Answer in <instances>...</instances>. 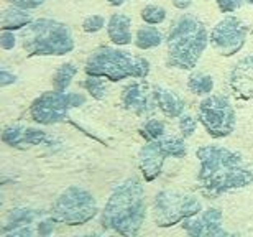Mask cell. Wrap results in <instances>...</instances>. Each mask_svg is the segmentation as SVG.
I'll list each match as a JSON object with an SVG mask.
<instances>
[{
  "label": "cell",
  "mask_w": 253,
  "mask_h": 237,
  "mask_svg": "<svg viewBox=\"0 0 253 237\" xmlns=\"http://www.w3.org/2000/svg\"><path fill=\"white\" fill-rule=\"evenodd\" d=\"M161 145H163L165 152L168 153V157L173 158H183L188 153V147H186L184 140L179 137H161L160 139Z\"/></svg>",
  "instance_id": "obj_22"
},
{
  "label": "cell",
  "mask_w": 253,
  "mask_h": 237,
  "mask_svg": "<svg viewBox=\"0 0 253 237\" xmlns=\"http://www.w3.org/2000/svg\"><path fill=\"white\" fill-rule=\"evenodd\" d=\"M109 40L117 47H126L131 43V18L125 13H112L107 22Z\"/></svg>",
  "instance_id": "obj_16"
},
{
  "label": "cell",
  "mask_w": 253,
  "mask_h": 237,
  "mask_svg": "<svg viewBox=\"0 0 253 237\" xmlns=\"http://www.w3.org/2000/svg\"><path fill=\"white\" fill-rule=\"evenodd\" d=\"M48 140V134L42 129H25V137H23V145H42Z\"/></svg>",
  "instance_id": "obj_27"
},
{
  "label": "cell",
  "mask_w": 253,
  "mask_h": 237,
  "mask_svg": "<svg viewBox=\"0 0 253 237\" xmlns=\"http://www.w3.org/2000/svg\"><path fill=\"white\" fill-rule=\"evenodd\" d=\"M183 229L189 236H230V233L222 228V213L215 208H209L202 213L183 221Z\"/></svg>",
  "instance_id": "obj_12"
},
{
  "label": "cell",
  "mask_w": 253,
  "mask_h": 237,
  "mask_svg": "<svg viewBox=\"0 0 253 237\" xmlns=\"http://www.w3.org/2000/svg\"><path fill=\"white\" fill-rule=\"evenodd\" d=\"M43 213L37 209H28V208H18L13 209L12 213L8 214L7 221H5L3 228H2V234H8L10 231L18 228V226H25V224H33L37 219H42Z\"/></svg>",
  "instance_id": "obj_18"
},
{
  "label": "cell",
  "mask_w": 253,
  "mask_h": 237,
  "mask_svg": "<svg viewBox=\"0 0 253 237\" xmlns=\"http://www.w3.org/2000/svg\"><path fill=\"white\" fill-rule=\"evenodd\" d=\"M209 33L206 25L191 13H183L174 20L166 38L169 68L191 71L197 66L202 53L209 45Z\"/></svg>",
  "instance_id": "obj_3"
},
{
  "label": "cell",
  "mask_w": 253,
  "mask_h": 237,
  "mask_svg": "<svg viewBox=\"0 0 253 237\" xmlns=\"http://www.w3.org/2000/svg\"><path fill=\"white\" fill-rule=\"evenodd\" d=\"M35 234H38V233L33 229V226L32 224H25V226H18V228L12 229L8 234H5V236H7V237H32Z\"/></svg>",
  "instance_id": "obj_32"
},
{
  "label": "cell",
  "mask_w": 253,
  "mask_h": 237,
  "mask_svg": "<svg viewBox=\"0 0 253 237\" xmlns=\"http://www.w3.org/2000/svg\"><path fill=\"white\" fill-rule=\"evenodd\" d=\"M23 137H25V127H22V125H10L2 134L3 143L10 145V147H22Z\"/></svg>",
  "instance_id": "obj_26"
},
{
  "label": "cell",
  "mask_w": 253,
  "mask_h": 237,
  "mask_svg": "<svg viewBox=\"0 0 253 237\" xmlns=\"http://www.w3.org/2000/svg\"><path fill=\"white\" fill-rule=\"evenodd\" d=\"M199 122L214 139H224L235 129V110L225 95H209L199 104Z\"/></svg>",
  "instance_id": "obj_9"
},
{
  "label": "cell",
  "mask_w": 253,
  "mask_h": 237,
  "mask_svg": "<svg viewBox=\"0 0 253 237\" xmlns=\"http://www.w3.org/2000/svg\"><path fill=\"white\" fill-rule=\"evenodd\" d=\"M15 81H17V74L10 73L5 68H2V71H0V86H2V88H7V86L13 84Z\"/></svg>",
  "instance_id": "obj_35"
},
{
  "label": "cell",
  "mask_w": 253,
  "mask_h": 237,
  "mask_svg": "<svg viewBox=\"0 0 253 237\" xmlns=\"http://www.w3.org/2000/svg\"><path fill=\"white\" fill-rule=\"evenodd\" d=\"M222 13H234L244 3H253V0H215Z\"/></svg>",
  "instance_id": "obj_30"
},
{
  "label": "cell",
  "mask_w": 253,
  "mask_h": 237,
  "mask_svg": "<svg viewBox=\"0 0 253 237\" xmlns=\"http://www.w3.org/2000/svg\"><path fill=\"white\" fill-rule=\"evenodd\" d=\"M54 224H56V221H54L51 216H49V218H46V219H40L38 221V226H37L38 236H49V234H53Z\"/></svg>",
  "instance_id": "obj_31"
},
{
  "label": "cell",
  "mask_w": 253,
  "mask_h": 237,
  "mask_svg": "<svg viewBox=\"0 0 253 237\" xmlns=\"http://www.w3.org/2000/svg\"><path fill=\"white\" fill-rule=\"evenodd\" d=\"M84 69L87 76H99L119 83L126 78L145 79L150 74V61L143 56H135L126 49L100 47L90 53Z\"/></svg>",
  "instance_id": "obj_4"
},
{
  "label": "cell",
  "mask_w": 253,
  "mask_h": 237,
  "mask_svg": "<svg viewBox=\"0 0 253 237\" xmlns=\"http://www.w3.org/2000/svg\"><path fill=\"white\" fill-rule=\"evenodd\" d=\"M153 91H155L156 104H158L160 110L166 115V117L176 119V117H181V115H183L184 100L181 99L174 91L163 88V86H156V88H153Z\"/></svg>",
  "instance_id": "obj_15"
},
{
  "label": "cell",
  "mask_w": 253,
  "mask_h": 237,
  "mask_svg": "<svg viewBox=\"0 0 253 237\" xmlns=\"http://www.w3.org/2000/svg\"><path fill=\"white\" fill-rule=\"evenodd\" d=\"M166 10L161 7V5H146V7L141 10V20L148 25H160L166 20Z\"/></svg>",
  "instance_id": "obj_24"
},
{
  "label": "cell",
  "mask_w": 253,
  "mask_h": 237,
  "mask_svg": "<svg viewBox=\"0 0 253 237\" xmlns=\"http://www.w3.org/2000/svg\"><path fill=\"white\" fill-rule=\"evenodd\" d=\"M17 45V37L13 35V32H8V30H2V35H0V47L2 49H12Z\"/></svg>",
  "instance_id": "obj_33"
},
{
  "label": "cell",
  "mask_w": 253,
  "mask_h": 237,
  "mask_svg": "<svg viewBox=\"0 0 253 237\" xmlns=\"http://www.w3.org/2000/svg\"><path fill=\"white\" fill-rule=\"evenodd\" d=\"M202 211L201 201L196 196L183 194L178 191H160L155 196L153 203V219L160 228H171L184 219L192 218Z\"/></svg>",
  "instance_id": "obj_7"
},
{
  "label": "cell",
  "mask_w": 253,
  "mask_h": 237,
  "mask_svg": "<svg viewBox=\"0 0 253 237\" xmlns=\"http://www.w3.org/2000/svg\"><path fill=\"white\" fill-rule=\"evenodd\" d=\"M249 28L240 18L234 15H227L212 28L209 35L211 45L222 56H234L244 48L247 42Z\"/></svg>",
  "instance_id": "obj_10"
},
{
  "label": "cell",
  "mask_w": 253,
  "mask_h": 237,
  "mask_svg": "<svg viewBox=\"0 0 253 237\" xmlns=\"http://www.w3.org/2000/svg\"><path fill=\"white\" fill-rule=\"evenodd\" d=\"M173 5L179 10H188L192 5V0H173Z\"/></svg>",
  "instance_id": "obj_36"
},
{
  "label": "cell",
  "mask_w": 253,
  "mask_h": 237,
  "mask_svg": "<svg viewBox=\"0 0 253 237\" xmlns=\"http://www.w3.org/2000/svg\"><path fill=\"white\" fill-rule=\"evenodd\" d=\"M163 42H165L163 33H161L156 27H153V25H148V23H146L145 27L136 30V35H135V40H133L135 47L138 49L156 48V47H160Z\"/></svg>",
  "instance_id": "obj_19"
},
{
  "label": "cell",
  "mask_w": 253,
  "mask_h": 237,
  "mask_svg": "<svg viewBox=\"0 0 253 237\" xmlns=\"http://www.w3.org/2000/svg\"><path fill=\"white\" fill-rule=\"evenodd\" d=\"M33 22V17L30 10L12 5L2 13V22H0V28L8 30V32H17V30H23Z\"/></svg>",
  "instance_id": "obj_17"
},
{
  "label": "cell",
  "mask_w": 253,
  "mask_h": 237,
  "mask_svg": "<svg viewBox=\"0 0 253 237\" xmlns=\"http://www.w3.org/2000/svg\"><path fill=\"white\" fill-rule=\"evenodd\" d=\"M197 129V120L192 117L189 114H183L179 117V130H181V135L183 139H189L194 135Z\"/></svg>",
  "instance_id": "obj_29"
},
{
  "label": "cell",
  "mask_w": 253,
  "mask_h": 237,
  "mask_svg": "<svg viewBox=\"0 0 253 237\" xmlns=\"http://www.w3.org/2000/svg\"><path fill=\"white\" fill-rule=\"evenodd\" d=\"M166 157H168V153L165 152L160 139L151 140L145 147H141L138 153V165L146 181H153L155 178H158L161 170H163Z\"/></svg>",
  "instance_id": "obj_13"
},
{
  "label": "cell",
  "mask_w": 253,
  "mask_h": 237,
  "mask_svg": "<svg viewBox=\"0 0 253 237\" xmlns=\"http://www.w3.org/2000/svg\"><path fill=\"white\" fill-rule=\"evenodd\" d=\"M107 2L112 5V7H120V5L125 3V0H107Z\"/></svg>",
  "instance_id": "obj_37"
},
{
  "label": "cell",
  "mask_w": 253,
  "mask_h": 237,
  "mask_svg": "<svg viewBox=\"0 0 253 237\" xmlns=\"http://www.w3.org/2000/svg\"><path fill=\"white\" fill-rule=\"evenodd\" d=\"M22 47L27 56H63L73 51L76 43L66 23L38 18L22 30Z\"/></svg>",
  "instance_id": "obj_5"
},
{
  "label": "cell",
  "mask_w": 253,
  "mask_h": 237,
  "mask_svg": "<svg viewBox=\"0 0 253 237\" xmlns=\"http://www.w3.org/2000/svg\"><path fill=\"white\" fill-rule=\"evenodd\" d=\"M10 2H12V5H17V7L33 10V8H38L40 5H43L46 0H10Z\"/></svg>",
  "instance_id": "obj_34"
},
{
  "label": "cell",
  "mask_w": 253,
  "mask_h": 237,
  "mask_svg": "<svg viewBox=\"0 0 253 237\" xmlns=\"http://www.w3.org/2000/svg\"><path fill=\"white\" fill-rule=\"evenodd\" d=\"M122 105L140 117H148L158 107L153 88L143 79H136L122 91Z\"/></svg>",
  "instance_id": "obj_11"
},
{
  "label": "cell",
  "mask_w": 253,
  "mask_h": 237,
  "mask_svg": "<svg viewBox=\"0 0 253 237\" xmlns=\"http://www.w3.org/2000/svg\"><path fill=\"white\" fill-rule=\"evenodd\" d=\"M104 27H105V18L102 15H97V13L89 15V17H85L83 22V30L85 33H97Z\"/></svg>",
  "instance_id": "obj_28"
},
{
  "label": "cell",
  "mask_w": 253,
  "mask_h": 237,
  "mask_svg": "<svg viewBox=\"0 0 253 237\" xmlns=\"http://www.w3.org/2000/svg\"><path fill=\"white\" fill-rule=\"evenodd\" d=\"M188 88L191 93H194L197 95L211 94L212 89H214V79L209 74L204 73H192L188 81Z\"/></svg>",
  "instance_id": "obj_21"
},
{
  "label": "cell",
  "mask_w": 253,
  "mask_h": 237,
  "mask_svg": "<svg viewBox=\"0 0 253 237\" xmlns=\"http://www.w3.org/2000/svg\"><path fill=\"white\" fill-rule=\"evenodd\" d=\"M201 168L197 181L202 193L209 198H217L222 193L245 188L253 183V171L245 166L242 155L219 145H204L197 148Z\"/></svg>",
  "instance_id": "obj_1"
},
{
  "label": "cell",
  "mask_w": 253,
  "mask_h": 237,
  "mask_svg": "<svg viewBox=\"0 0 253 237\" xmlns=\"http://www.w3.org/2000/svg\"><path fill=\"white\" fill-rule=\"evenodd\" d=\"M99 213V206L90 191L69 186L54 201L49 216L66 226H83L92 221Z\"/></svg>",
  "instance_id": "obj_6"
},
{
  "label": "cell",
  "mask_w": 253,
  "mask_h": 237,
  "mask_svg": "<svg viewBox=\"0 0 253 237\" xmlns=\"http://www.w3.org/2000/svg\"><path fill=\"white\" fill-rule=\"evenodd\" d=\"M146 218L145 188L140 180L126 178L115 186L100 214V226L126 237L136 236Z\"/></svg>",
  "instance_id": "obj_2"
},
{
  "label": "cell",
  "mask_w": 253,
  "mask_h": 237,
  "mask_svg": "<svg viewBox=\"0 0 253 237\" xmlns=\"http://www.w3.org/2000/svg\"><path fill=\"white\" fill-rule=\"evenodd\" d=\"M230 88L239 99H253V56L242 58L230 73Z\"/></svg>",
  "instance_id": "obj_14"
},
{
  "label": "cell",
  "mask_w": 253,
  "mask_h": 237,
  "mask_svg": "<svg viewBox=\"0 0 253 237\" xmlns=\"http://www.w3.org/2000/svg\"><path fill=\"white\" fill-rule=\"evenodd\" d=\"M83 88L97 100L104 99L105 94H107L105 81H104V78H99V76H87V79L83 83Z\"/></svg>",
  "instance_id": "obj_25"
},
{
  "label": "cell",
  "mask_w": 253,
  "mask_h": 237,
  "mask_svg": "<svg viewBox=\"0 0 253 237\" xmlns=\"http://www.w3.org/2000/svg\"><path fill=\"white\" fill-rule=\"evenodd\" d=\"M78 74V66H76L74 63H64L61 64L56 73L53 74V89L56 91H66L71 86V83H73L74 76Z\"/></svg>",
  "instance_id": "obj_20"
},
{
  "label": "cell",
  "mask_w": 253,
  "mask_h": 237,
  "mask_svg": "<svg viewBox=\"0 0 253 237\" xmlns=\"http://www.w3.org/2000/svg\"><path fill=\"white\" fill-rule=\"evenodd\" d=\"M85 104V95L66 91H49L33 100L30 115L35 122L42 125H53L68 117L69 110Z\"/></svg>",
  "instance_id": "obj_8"
},
{
  "label": "cell",
  "mask_w": 253,
  "mask_h": 237,
  "mask_svg": "<svg viewBox=\"0 0 253 237\" xmlns=\"http://www.w3.org/2000/svg\"><path fill=\"white\" fill-rule=\"evenodd\" d=\"M165 132H166V125L163 120H160V119H148L143 124V127H141V137H143L146 142L165 137Z\"/></svg>",
  "instance_id": "obj_23"
}]
</instances>
